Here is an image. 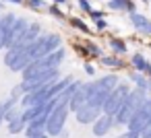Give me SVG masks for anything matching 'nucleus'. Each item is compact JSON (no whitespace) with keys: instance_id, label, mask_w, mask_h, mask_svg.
<instances>
[{"instance_id":"obj_1","label":"nucleus","mask_w":151,"mask_h":138,"mask_svg":"<svg viewBox=\"0 0 151 138\" xmlns=\"http://www.w3.org/2000/svg\"><path fill=\"white\" fill-rule=\"evenodd\" d=\"M62 48V35L60 33H54V31H44L27 50V58H29V64L42 56H48L56 50Z\"/></svg>"},{"instance_id":"obj_2","label":"nucleus","mask_w":151,"mask_h":138,"mask_svg":"<svg viewBox=\"0 0 151 138\" xmlns=\"http://www.w3.org/2000/svg\"><path fill=\"white\" fill-rule=\"evenodd\" d=\"M147 97H149V93H147V91L132 87V91L128 93L126 101L122 103V107H120V109H118V113L114 115L116 128H120V126H124V128H126V124H128V122H130V117L137 113V109L147 101Z\"/></svg>"},{"instance_id":"obj_3","label":"nucleus","mask_w":151,"mask_h":138,"mask_svg":"<svg viewBox=\"0 0 151 138\" xmlns=\"http://www.w3.org/2000/svg\"><path fill=\"white\" fill-rule=\"evenodd\" d=\"M68 115H70V109H68V101H60L54 109H52V113L48 115V122H46V132L52 136V138H56L64 128H66V120H68Z\"/></svg>"},{"instance_id":"obj_4","label":"nucleus","mask_w":151,"mask_h":138,"mask_svg":"<svg viewBox=\"0 0 151 138\" xmlns=\"http://www.w3.org/2000/svg\"><path fill=\"white\" fill-rule=\"evenodd\" d=\"M132 91V87L128 85V80H120L118 83V87L108 95V99H106V103H104V107H101V111L106 113V115H116L118 113V109L122 107V103L126 101V97H128V93Z\"/></svg>"},{"instance_id":"obj_5","label":"nucleus","mask_w":151,"mask_h":138,"mask_svg":"<svg viewBox=\"0 0 151 138\" xmlns=\"http://www.w3.org/2000/svg\"><path fill=\"white\" fill-rule=\"evenodd\" d=\"M58 78H62L60 68H52V70H46V72L35 74V76H31V78H27V80H21L19 85H21L23 95H27V93H33V91H37V89H42V87H48V85L56 83Z\"/></svg>"},{"instance_id":"obj_6","label":"nucleus","mask_w":151,"mask_h":138,"mask_svg":"<svg viewBox=\"0 0 151 138\" xmlns=\"http://www.w3.org/2000/svg\"><path fill=\"white\" fill-rule=\"evenodd\" d=\"M149 120H151V97H147V101L137 109V113H134V115L130 117V122L126 124V130L141 136V132L147 128Z\"/></svg>"},{"instance_id":"obj_7","label":"nucleus","mask_w":151,"mask_h":138,"mask_svg":"<svg viewBox=\"0 0 151 138\" xmlns=\"http://www.w3.org/2000/svg\"><path fill=\"white\" fill-rule=\"evenodd\" d=\"M89 97H91V80L81 83V87H79V89L75 91V95L70 97V101H68V109H70V113H77L83 105H87Z\"/></svg>"},{"instance_id":"obj_8","label":"nucleus","mask_w":151,"mask_h":138,"mask_svg":"<svg viewBox=\"0 0 151 138\" xmlns=\"http://www.w3.org/2000/svg\"><path fill=\"white\" fill-rule=\"evenodd\" d=\"M75 50H77V54H81V56L85 58V62L99 60V58L104 56L101 48H99V46H97L93 39H83L81 43H75Z\"/></svg>"},{"instance_id":"obj_9","label":"nucleus","mask_w":151,"mask_h":138,"mask_svg":"<svg viewBox=\"0 0 151 138\" xmlns=\"http://www.w3.org/2000/svg\"><path fill=\"white\" fill-rule=\"evenodd\" d=\"M114 128H116L114 117H112V115H106V113H101V115L91 124V132H93L95 138H104V136H108Z\"/></svg>"},{"instance_id":"obj_10","label":"nucleus","mask_w":151,"mask_h":138,"mask_svg":"<svg viewBox=\"0 0 151 138\" xmlns=\"http://www.w3.org/2000/svg\"><path fill=\"white\" fill-rule=\"evenodd\" d=\"M17 17L19 15H15L11 11H6V13L0 15V50H6V37H9V33H11Z\"/></svg>"},{"instance_id":"obj_11","label":"nucleus","mask_w":151,"mask_h":138,"mask_svg":"<svg viewBox=\"0 0 151 138\" xmlns=\"http://www.w3.org/2000/svg\"><path fill=\"white\" fill-rule=\"evenodd\" d=\"M27 27H29V19H27V17H17V21H15L11 33H9V37H6V50H11V48L23 37V33L27 31Z\"/></svg>"},{"instance_id":"obj_12","label":"nucleus","mask_w":151,"mask_h":138,"mask_svg":"<svg viewBox=\"0 0 151 138\" xmlns=\"http://www.w3.org/2000/svg\"><path fill=\"white\" fill-rule=\"evenodd\" d=\"M118 83H120V76L114 74V72L112 74H101V76H97V78L91 80L93 89L95 91H104V93H112L118 87Z\"/></svg>"},{"instance_id":"obj_13","label":"nucleus","mask_w":151,"mask_h":138,"mask_svg":"<svg viewBox=\"0 0 151 138\" xmlns=\"http://www.w3.org/2000/svg\"><path fill=\"white\" fill-rule=\"evenodd\" d=\"M99 115H101V109L87 103V105H83V107L75 113V120H77V124H81V126H91Z\"/></svg>"},{"instance_id":"obj_14","label":"nucleus","mask_w":151,"mask_h":138,"mask_svg":"<svg viewBox=\"0 0 151 138\" xmlns=\"http://www.w3.org/2000/svg\"><path fill=\"white\" fill-rule=\"evenodd\" d=\"M128 19H130V25H132L139 33H143V35H151V19H149V17H145L143 13L134 11V13L128 15Z\"/></svg>"},{"instance_id":"obj_15","label":"nucleus","mask_w":151,"mask_h":138,"mask_svg":"<svg viewBox=\"0 0 151 138\" xmlns=\"http://www.w3.org/2000/svg\"><path fill=\"white\" fill-rule=\"evenodd\" d=\"M46 122H48V115H40V117H35V120H31L27 126H25V138H35V136H40V134H44L46 132Z\"/></svg>"},{"instance_id":"obj_16","label":"nucleus","mask_w":151,"mask_h":138,"mask_svg":"<svg viewBox=\"0 0 151 138\" xmlns=\"http://www.w3.org/2000/svg\"><path fill=\"white\" fill-rule=\"evenodd\" d=\"M108 11H114V13H134L137 11V4H134V0H108V4H106Z\"/></svg>"},{"instance_id":"obj_17","label":"nucleus","mask_w":151,"mask_h":138,"mask_svg":"<svg viewBox=\"0 0 151 138\" xmlns=\"http://www.w3.org/2000/svg\"><path fill=\"white\" fill-rule=\"evenodd\" d=\"M130 66H132V70H137V72H141V74H149V70H151V62H149L141 52H134V54L130 56Z\"/></svg>"},{"instance_id":"obj_18","label":"nucleus","mask_w":151,"mask_h":138,"mask_svg":"<svg viewBox=\"0 0 151 138\" xmlns=\"http://www.w3.org/2000/svg\"><path fill=\"white\" fill-rule=\"evenodd\" d=\"M97 62H99L104 68H110V70H120V68H124L122 56H116V54H104Z\"/></svg>"},{"instance_id":"obj_19","label":"nucleus","mask_w":151,"mask_h":138,"mask_svg":"<svg viewBox=\"0 0 151 138\" xmlns=\"http://www.w3.org/2000/svg\"><path fill=\"white\" fill-rule=\"evenodd\" d=\"M128 80H130L137 89H143V91H147V93H149V89H151L149 76H147V74H141V72H137V70H130V72H128Z\"/></svg>"},{"instance_id":"obj_20","label":"nucleus","mask_w":151,"mask_h":138,"mask_svg":"<svg viewBox=\"0 0 151 138\" xmlns=\"http://www.w3.org/2000/svg\"><path fill=\"white\" fill-rule=\"evenodd\" d=\"M108 48H110L112 54H116V56H126V54H128V43H126L124 39H120V37H110V39H108Z\"/></svg>"},{"instance_id":"obj_21","label":"nucleus","mask_w":151,"mask_h":138,"mask_svg":"<svg viewBox=\"0 0 151 138\" xmlns=\"http://www.w3.org/2000/svg\"><path fill=\"white\" fill-rule=\"evenodd\" d=\"M25 120H23V115H19V117H15V120H11V122H6V128H9V132L11 134H23L25 132Z\"/></svg>"},{"instance_id":"obj_22","label":"nucleus","mask_w":151,"mask_h":138,"mask_svg":"<svg viewBox=\"0 0 151 138\" xmlns=\"http://www.w3.org/2000/svg\"><path fill=\"white\" fill-rule=\"evenodd\" d=\"M73 29H77V31H81V33H85V35H89L91 33V27L83 21V19H79V17H68V21H66Z\"/></svg>"},{"instance_id":"obj_23","label":"nucleus","mask_w":151,"mask_h":138,"mask_svg":"<svg viewBox=\"0 0 151 138\" xmlns=\"http://www.w3.org/2000/svg\"><path fill=\"white\" fill-rule=\"evenodd\" d=\"M15 105H19V103H17V101H13L11 97H6L4 101H0V126L6 124V113H9V109H11V107H15Z\"/></svg>"},{"instance_id":"obj_24","label":"nucleus","mask_w":151,"mask_h":138,"mask_svg":"<svg viewBox=\"0 0 151 138\" xmlns=\"http://www.w3.org/2000/svg\"><path fill=\"white\" fill-rule=\"evenodd\" d=\"M52 19H56V21H68V17H66V13L58 6V4H50L48 6V11H46Z\"/></svg>"},{"instance_id":"obj_25","label":"nucleus","mask_w":151,"mask_h":138,"mask_svg":"<svg viewBox=\"0 0 151 138\" xmlns=\"http://www.w3.org/2000/svg\"><path fill=\"white\" fill-rule=\"evenodd\" d=\"M25 6L27 9H31V11H35V13H42V11H48V2L46 0H27L25 2Z\"/></svg>"},{"instance_id":"obj_26","label":"nucleus","mask_w":151,"mask_h":138,"mask_svg":"<svg viewBox=\"0 0 151 138\" xmlns=\"http://www.w3.org/2000/svg\"><path fill=\"white\" fill-rule=\"evenodd\" d=\"M77 9L81 11V13H91L93 11V6H91V0H77Z\"/></svg>"},{"instance_id":"obj_27","label":"nucleus","mask_w":151,"mask_h":138,"mask_svg":"<svg viewBox=\"0 0 151 138\" xmlns=\"http://www.w3.org/2000/svg\"><path fill=\"white\" fill-rule=\"evenodd\" d=\"M9 97H11L13 101H17V103H21V97H23V91H21V85H17V87H13V89H11V93H9Z\"/></svg>"},{"instance_id":"obj_28","label":"nucleus","mask_w":151,"mask_h":138,"mask_svg":"<svg viewBox=\"0 0 151 138\" xmlns=\"http://www.w3.org/2000/svg\"><path fill=\"white\" fill-rule=\"evenodd\" d=\"M89 19H91V21H97V19H106V11H104V9H93V11L89 13Z\"/></svg>"},{"instance_id":"obj_29","label":"nucleus","mask_w":151,"mask_h":138,"mask_svg":"<svg viewBox=\"0 0 151 138\" xmlns=\"http://www.w3.org/2000/svg\"><path fill=\"white\" fill-rule=\"evenodd\" d=\"M93 25H95V31H97V33L108 31V21H106V19H97V21H93Z\"/></svg>"},{"instance_id":"obj_30","label":"nucleus","mask_w":151,"mask_h":138,"mask_svg":"<svg viewBox=\"0 0 151 138\" xmlns=\"http://www.w3.org/2000/svg\"><path fill=\"white\" fill-rule=\"evenodd\" d=\"M83 70H85L87 76H95V64L93 62H85L83 64Z\"/></svg>"},{"instance_id":"obj_31","label":"nucleus","mask_w":151,"mask_h":138,"mask_svg":"<svg viewBox=\"0 0 151 138\" xmlns=\"http://www.w3.org/2000/svg\"><path fill=\"white\" fill-rule=\"evenodd\" d=\"M116 138H141L139 134H134V132H128V130H124L122 134H118Z\"/></svg>"},{"instance_id":"obj_32","label":"nucleus","mask_w":151,"mask_h":138,"mask_svg":"<svg viewBox=\"0 0 151 138\" xmlns=\"http://www.w3.org/2000/svg\"><path fill=\"white\" fill-rule=\"evenodd\" d=\"M141 138H151V120H149V124H147V128L141 132Z\"/></svg>"},{"instance_id":"obj_33","label":"nucleus","mask_w":151,"mask_h":138,"mask_svg":"<svg viewBox=\"0 0 151 138\" xmlns=\"http://www.w3.org/2000/svg\"><path fill=\"white\" fill-rule=\"evenodd\" d=\"M50 4H58V6H62V4H68V0H50Z\"/></svg>"},{"instance_id":"obj_34","label":"nucleus","mask_w":151,"mask_h":138,"mask_svg":"<svg viewBox=\"0 0 151 138\" xmlns=\"http://www.w3.org/2000/svg\"><path fill=\"white\" fill-rule=\"evenodd\" d=\"M68 136H70V134H68V130L64 128V130H62V132H60V134H58L56 138H68Z\"/></svg>"},{"instance_id":"obj_35","label":"nucleus","mask_w":151,"mask_h":138,"mask_svg":"<svg viewBox=\"0 0 151 138\" xmlns=\"http://www.w3.org/2000/svg\"><path fill=\"white\" fill-rule=\"evenodd\" d=\"M2 2H4V4H6V2H11V4H25L23 0H2Z\"/></svg>"},{"instance_id":"obj_36","label":"nucleus","mask_w":151,"mask_h":138,"mask_svg":"<svg viewBox=\"0 0 151 138\" xmlns=\"http://www.w3.org/2000/svg\"><path fill=\"white\" fill-rule=\"evenodd\" d=\"M35 138H52V136H50L48 132H44V134H40V136H35Z\"/></svg>"},{"instance_id":"obj_37","label":"nucleus","mask_w":151,"mask_h":138,"mask_svg":"<svg viewBox=\"0 0 151 138\" xmlns=\"http://www.w3.org/2000/svg\"><path fill=\"white\" fill-rule=\"evenodd\" d=\"M4 9V2H2V0H0V11H2Z\"/></svg>"},{"instance_id":"obj_38","label":"nucleus","mask_w":151,"mask_h":138,"mask_svg":"<svg viewBox=\"0 0 151 138\" xmlns=\"http://www.w3.org/2000/svg\"><path fill=\"white\" fill-rule=\"evenodd\" d=\"M147 46H149V50H151V41H149V43H147Z\"/></svg>"},{"instance_id":"obj_39","label":"nucleus","mask_w":151,"mask_h":138,"mask_svg":"<svg viewBox=\"0 0 151 138\" xmlns=\"http://www.w3.org/2000/svg\"><path fill=\"white\" fill-rule=\"evenodd\" d=\"M143 2H151V0H143Z\"/></svg>"},{"instance_id":"obj_40","label":"nucleus","mask_w":151,"mask_h":138,"mask_svg":"<svg viewBox=\"0 0 151 138\" xmlns=\"http://www.w3.org/2000/svg\"><path fill=\"white\" fill-rule=\"evenodd\" d=\"M23 2H27V0H23Z\"/></svg>"},{"instance_id":"obj_41","label":"nucleus","mask_w":151,"mask_h":138,"mask_svg":"<svg viewBox=\"0 0 151 138\" xmlns=\"http://www.w3.org/2000/svg\"><path fill=\"white\" fill-rule=\"evenodd\" d=\"M0 15H2V13H0Z\"/></svg>"}]
</instances>
